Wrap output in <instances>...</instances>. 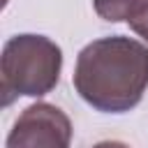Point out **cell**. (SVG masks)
<instances>
[{
	"mask_svg": "<svg viewBox=\"0 0 148 148\" xmlns=\"http://www.w3.org/2000/svg\"><path fill=\"white\" fill-rule=\"evenodd\" d=\"M74 88L97 111L134 109L148 88V46L123 35L90 42L76 58Z\"/></svg>",
	"mask_w": 148,
	"mask_h": 148,
	"instance_id": "6da1fadb",
	"label": "cell"
},
{
	"mask_svg": "<svg viewBox=\"0 0 148 148\" xmlns=\"http://www.w3.org/2000/svg\"><path fill=\"white\" fill-rule=\"evenodd\" d=\"M62 51L44 35H16L7 39L0 58V92L9 106L16 97H42L60 79Z\"/></svg>",
	"mask_w": 148,
	"mask_h": 148,
	"instance_id": "7a4b0ae2",
	"label": "cell"
},
{
	"mask_svg": "<svg viewBox=\"0 0 148 148\" xmlns=\"http://www.w3.org/2000/svg\"><path fill=\"white\" fill-rule=\"evenodd\" d=\"M69 143L72 120L62 109L49 102L23 109L7 136V148H69Z\"/></svg>",
	"mask_w": 148,
	"mask_h": 148,
	"instance_id": "3957f363",
	"label": "cell"
},
{
	"mask_svg": "<svg viewBox=\"0 0 148 148\" xmlns=\"http://www.w3.org/2000/svg\"><path fill=\"white\" fill-rule=\"evenodd\" d=\"M146 5H148V0H92L97 16L109 23H120V21L130 23L132 18H136L143 12Z\"/></svg>",
	"mask_w": 148,
	"mask_h": 148,
	"instance_id": "277c9868",
	"label": "cell"
},
{
	"mask_svg": "<svg viewBox=\"0 0 148 148\" xmlns=\"http://www.w3.org/2000/svg\"><path fill=\"white\" fill-rule=\"evenodd\" d=\"M130 28H132V30H134V32H136L146 44H148V5L143 7V12H141L136 18H132V21H130Z\"/></svg>",
	"mask_w": 148,
	"mask_h": 148,
	"instance_id": "5b68a950",
	"label": "cell"
},
{
	"mask_svg": "<svg viewBox=\"0 0 148 148\" xmlns=\"http://www.w3.org/2000/svg\"><path fill=\"white\" fill-rule=\"evenodd\" d=\"M92 148H130V146L123 143V141H99V143H95Z\"/></svg>",
	"mask_w": 148,
	"mask_h": 148,
	"instance_id": "8992f818",
	"label": "cell"
}]
</instances>
